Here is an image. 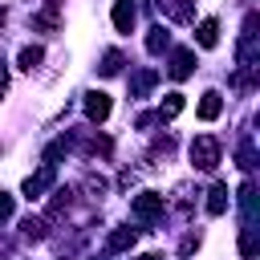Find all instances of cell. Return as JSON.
I'll return each instance as SVG.
<instances>
[{
    "mask_svg": "<svg viewBox=\"0 0 260 260\" xmlns=\"http://www.w3.org/2000/svg\"><path fill=\"white\" fill-rule=\"evenodd\" d=\"M65 146H69V142H53V146H49V150H45V162H49V167H53V162H57V158H61V154H65Z\"/></svg>",
    "mask_w": 260,
    "mask_h": 260,
    "instance_id": "20",
    "label": "cell"
},
{
    "mask_svg": "<svg viewBox=\"0 0 260 260\" xmlns=\"http://www.w3.org/2000/svg\"><path fill=\"white\" fill-rule=\"evenodd\" d=\"M219 114H223V98H219L215 89H207V93L199 98V118H203V122H215Z\"/></svg>",
    "mask_w": 260,
    "mask_h": 260,
    "instance_id": "8",
    "label": "cell"
},
{
    "mask_svg": "<svg viewBox=\"0 0 260 260\" xmlns=\"http://www.w3.org/2000/svg\"><path fill=\"white\" fill-rule=\"evenodd\" d=\"M110 110H114V102H110V93H85V118L89 122H106L110 118Z\"/></svg>",
    "mask_w": 260,
    "mask_h": 260,
    "instance_id": "3",
    "label": "cell"
},
{
    "mask_svg": "<svg viewBox=\"0 0 260 260\" xmlns=\"http://www.w3.org/2000/svg\"><path fill=\"white\" fill-rule=\"evenodd\" d=\"M130 211H134L138 219H158V215H162V195H158V191H142V195L130 199Z\"/></svg>",
    "mask_w": 260,
    "mask_h": 260,
    "instance_id": "2",
    "label": "cell"
},
{
    "mask_svg": "<svg viewBox=\"0 0 260 260\" xmlns=\"http://www.w3.org/2000/svg\"><path fill=\"white\" fill-rule=\"evenodd\" d=\"M167 45H171V37H167V28H162V24H158V28H150V37H146V49H150V53H162Z\"/></svg>",
    "mask_w": 260,
    "mask_h": 260,
    "instance_id": "13",
    "label": "cell"
},
{
    "mask_svg": "<svg viewBox=\"0 0 260 260\" xmlns=\"http://www.w3.org/2000/svg\"><path fill=\"white\" fill-rule=\"evenodd\" d=\"M138 260H162V256H154V252H150V256H138Z\"/></svg>",
    "mask_w": 260,
    "mask_h": 260,
    "instance_id": "24",
    "label": "cell"
},
{
    "mask_svg": "<svg viewBox=\"0 0 260 260\" xmlns=\"http://www.w3.org/2000/svg\"><path fill=\"white\" fill-rule=\"evenodd\" d=\"M195 41H199L203 49H215V45H219V20H215V16L199 20V28H195Z\"/></svg>",
    "mask_w": 260,
    "mask_h": 260,
    "instance_id": "7",
    "label": "cell"
},
{
    "mask_svg": "<svg viewBox=\"0 0 260 260\" xmlns=\"http://www.w3.org/2000/svg\"><path fill=\"white\" fill-rule=\"evenodd\" d=\"M134 240H138L134 228H118V232H110V252H126V248H134Z\"/></svg>",
    "mask_w": 260,
    "mask_h": 260,
    "instance_id": "10",
    "label": "cell"
},
{
    "mask_svg": "<svg viewBox=\"0 0 260 260\" xmlns=\"http://www.w3.org/2000/svg\"><path fill=\"white\" fill-rule=\"evenodd\" d=\"M240 252H244V256H256V228H252V219H248L244 232H240Z\"/></svg>",
    "mask_w": 260,
    "mask_h": 260,
    "instance_id": "17",
    "label": "cell"
},
{
    "mask_svg": "<svg viewBox=\"0 0 260 260\" xmlns=\"http://www.w3.org/2000/svg\"><path fill=\"white\" fill-rule=\"evenodd\" d=\"M8 215H12V195L0 191V219H8Z\"/></svg>",
    "mask_w": 260,
    "mask_h": 260,
    "instance_id": "22",
    "label": "cell"
},
{
    "mask_svg": "<svg viewBox=\"0 0 260 260\" xmlns=\"http://www.w3.org/2000/svg\"><path fill=\"white\" fill-rule=\"evenodd\" d=\"M207 211H211V215H223V211H228V187H223V183H215V187L207 191Z\"/></svg>",
    "mask_w": 260,
    "mask_h": 260,
    "instance_id": "9",
    "label": "cell"
},
{
    "mask_svg": "<svg viewBox=\"0 0 260 260\" xmlns=\"http://www.w3.org/2000/svg\"><path fill=\"white\" fill-rule=\"evenodd\" d=\"M183 114V93H167L158 106V118H179Z\"/></svg>",
    "mask_w": 260,
    "mask_h": 260,
    "instance_id": "12",
    "label": "cell"
},
{
    "mask_svg": "<svg viewBox=\"0 0 260 260\" xmlns=\"http://www.w3.org/2000/svg\"><path fill=\"white\" fill-rule=\"evenodd\" d=\"M0 24H4V12H0Z\"/></svg>",
    "mask_w": 260,
    "mask_h": 260,
    "instance_id": "25",
    "label": "cell"
},
{
    "mask_svg": "<svg viewBox=\"0 0 260 260\" xmlns=\"http://www.w3.org/2000/svg\"><path fill=\"white\" fill-rule=\"evenodd\" d=\"M69 195H73V191H53V203H49V211H53V215H61V211L69 207Z\"/></svg>",
    "mask_w": 260,
    "mask_h": 260,
    "instance_id": "19",
    "label": "cell"
},
{
    "mask_svg": "<svg viewBox=\"0 0 260 260\" xmlns=\"http://www.w3.org/2000/svg\"><path fill=\"white\" fill-rule=\"evenodd\" d=\"M154 81H158V73H154V69H142V73L134 77V85H130V89H134V98H142V93H146Z\"/></svg>",
    "mask_w": 260,
    "mask_h": 260,
    "instance_id": "15",
    "label": "cell"
},
{
    "mask_svg": "<svg viewBox=\"0 0 260 260\" xmlns=\"http://www.w3.org/2000/svg\"><path fill=\"white\" fill-rule=\"evenodd\" d=\"M191 162H195L199 171H215V167H219V142H215L211 134H199V138L191 142Z\"/></svg>",
    "mask_w": 260,
    "mask_h": 260,
    "instance_id": "1",
    "label": "cell"
},
{
    "mask_svg": "<svg viewBox=\"0 0 260 260\" xmlns=\"http://www.w3.org/2000/svg\"><path fill=\"white\" fill-rule=\"evenodd\" d=\"M134 20H138L134 0H114V28H118V32H130V28H134Z\"/></svg>",
    "mask_w": 260,
    "mask_h": 260,
    "instance_id": "6",
    "label": "cell"
},
{
    "mask_svg": "<svg viewBox=\"0 0 260 260\" xmlns=\"http://www.w3.org/2000/svg\"><path fill=\"white\" fill-rule=\"evenodd\" d=\"M20 228H24V236H28V240H45V223H41V219H32V215H28Z\"/></svg>",
    "mask_w": 260,
    "mask_h": 260,
    "instance_id": "18",
    "label": "cell"
},
{
    "mask_svg": "<svg viewBox=\"0 0 260 260\" xmlns=\"http://www.w3.org/2000/svg\"><path fill=\"white\" fill-rule=\"evenodd\" d=\"M252 158H256V154H252V146H244V150H240V167H244V171H252V167H256Z\"/></svg>",
    "mask_w": 260,
    "mask_h": 260,
    "instance_id": "21",
    "label": "cell"
},
{
    "mask_svg": "<svg viewBox=\"0 0 260 260\" xmlns=\"http://www.w3.org/2000/svg\"><path fill=\"white\" fill-rule=\"evenodd\" d=\"M98 69H102V77H114V73L122 69V53H118V49H110V53L102 57V65H98Z\"/></svg>",
    "mask_w": 260,
    "mask_h": 260,
    "instance_id": "14",
    "label": "cell"
},
{
    "mask_svg": "<svg viewBox=\"0 0 260 260\" xmlns=\"http://www.w3.org/2000/svg\"><path fill=\"white\" fill-rule=\"evenodd\" d=\"M4 85H8V77H4V69H0V89H4Z\"/></svg>",
    "mask_w": 260,
    "mask_h": 260,
    "instance_id": "23",
    "label": "cell"
},
{
    "mask_svg": "<svg viewBox=\"0 0 260 260\" xmlns=\"http://www.w3.org/2000/svg\"><path fill=\"white\" fill-rule=\"evenodd\" d=\"M167 73H171L175 81H183V77H191V73H195V53H191V49H179V53L171 57V65H167Z\"/></svg>",
    "mask_w": 260,
    "mask_h": 260,
    "instance_id": "5",
    "label": "cell"
},
{
    "mask_svg": "<svg viewBox=\"0 0 260 260\" xmlns=\"http://www.w3.org/2000/svg\"><path fill=\"white\" fill-rule=\"evenodd\" d=\"M240 207H244V215H248V219L256 215V187H252V183H244V187H240Z\"/></svg>",
    "mask_w": 260,
    "mask_h": 260,
    "instance_id": "16",
    "label": "cell"
},
{
    "mask_svg": "<svg viewBox=\"0 0 260 260\" xmlns=\"http://www.w3.org/2000/svg\"><path fill=\"white\" fill-rule=\"evenodd\" d=\"M49 187H53V167H49V162H45L37 175H28V179H24V195H28V199H41Z\"/></svg>",
    "mask_w": 260,
    "mask_h": 260,
    "instance_id": "4",
    "label": "cell"
},
{
    "mask_svg": "<svg viewBox=\"0 0 260 260\" xmlns=\"http://www.w3.org/2000/svg\"><path fill=\"white\" fill-rule=\"evenodd\" d=\"M16 61H20V69H37V65L45 61V49H41V45H28V49H20Z\"/></svg>",
    "mask_w": 260,
    "mask_h": 260,
    "instance_id": "11",
    "label": "cell"
}]
</instances>
